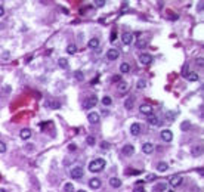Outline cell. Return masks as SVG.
<instances>
[{
  "instance_id": "6da1fadb",
  "label": "cell",
  "mask_w": 204,
  "mask_h": 192,
  "mask_svg": "<svg viewBox=\"0 0 204 192\" xmlns=\"http://www.w3.org/2000/svg\"><path fill=\"white\" fill-rule=\"evenodd\" d=\"M104 167H105V160H102V158H96L89 163V172H92V173H99L104 170Z\"/></svg>"
},
{
  "instance_id": "7a4b0ae2",
  "label": "cell",
  "mask_w": 204,
  "mask_h": 192,
  "mask_svg": "<svg viewBox=\"0 0 204 192\" xmlns=\"http://www.w3.org/2000/svg\"><path fill=\"white\" fill-rule=\"evenodd\" d=\"M182 182H183V177H182V176H179V174H173V176H170V177H169V185H172L173 188L181 186V185H182Z\"/></svg>"
},
{
  "instance_id": "3957f363",
  "label": "cell",
  "mask_w": 204,
  "mask_h": 192,
  "mask_svg": "<svg viewBox=\"0 0 204 192\" xmlns=\"http://www.w3.org/2000/svg\"><path fill=\"white\" fill-rule=\"evenodd\" d=\"M96 102H98V98L95 96V95H92V96H89L86 100H84V104H83V108L84 109H90L92 107H95L96 105Z\"/></svg>"
},
{
  "instance_id": "277c9868",
  "label": "cell",
  "mask_w": 204,
  "mask_h": 192,
  "mask_svg": "<svg viewBox=\"0 0 204 192\" xmlns=\"http://www.w3.org/2000/svg\"><path fill=\"white\" fill-rule=\"evenodd\" d=\"M139 112L149 117L151 114H154V108H152V105H149V104H142L141 107H139Z\"/></svg>"
},
{
  "instance_id": "5b68a950",
  "label": "cell",
  "mask_w": 204,
  "mask_h": 192,
  "mask_svg": "<svg viewBox=\"0 0 204 192\" xmlns=\"http://www.w3.org/2000/svg\"><path fill=\"white\" fill-rule=\"evenodd\" d=\"M70 174H71L73 179H81L83 174H84V170H83V167H73Z\"/></svg>"
},
{
  "instance_id": "8992f818",
  "label": "cell",
  "mask_w": 204,
  "mask_h": 192,
  "mask_svg": "<svg viewBox=\"0 0 204 192\" xmlns=\"http://www.w3.org/2000/svg\"><path fill=\"white\" fill-rule=\"evenodd\" d=\"M121 40H123L124 44H132V43L135 42V34H132V33H124V34L121 36Z\"/></svg>"
},
{
  "instance_id": "52a82bcc",
  "label": "cell",
  "mask_w": 204,
  "mask_h": 192,
  "mask_svg": "<svg viewBox=\"0 0 204 192\" xmlns=\"http://www.w3.org/2000/svg\"><path fill=\"white\" fill-rule=\"evenodd\" d=\"M87 120H89V123H90V124H98L99 120H101V117H99L98 112H89Z\"/></svg>"
},
{
  "instance_id": "ba28073f",
  "label": "cell",
  "mask_w": 204,
  "mask_h": 192,
  "mask_svg": "<svg viewBox=\"0 0 204 192\" xmlns=\"http://www.w3.org/2000/svg\"><path fill=\"white\" fill-rule=\"evenodd\" d=\"M148 123H149L151 126H155V127H157V126H161V120L157 117L155 114H151V115H149V117H148Z\"/></svg>"
},
{
  "instance_id": "9c48e42d",
  "label": "cell",
  "mask_w": 204,
  "mask_h": 192,
  "mask_svg": "<svg viewBox=\"0 0 204 192\" xmlns=\"http://www.w3.org/2000/svg\"><path fill=\"white\" fill-rule=\"evenodd\" d=\"M118 50H116V49H110L108 52H107V59L108 61H116L117 58H118Z\"/></svg>"
},
{
  "instance_id": "30bf717a",
  "label": "cell",
  "mask_w": 204,
  "mask_h": 192,
  "mask_svg": "<svg viewBox=\"0 0 204 192\" xmlns=\"http://www.w3.org/2000/svg\"><path fill=\"white\" fill-rule=\"evenodd\" d=\"M121 152L124 154V155L130 157V155H133V154H135V146L133 145H124L123 149H121Z\"/></svg>"
},
{
  "instance_id": "8fae6325",
  "label": "cell",
  "mask_w": 204,
  "mask_h": 192,
  "mask_svg": "<svg viewBox=\"0 0 204 192\" xmlns=\"http://www.w3.org/2000/svg\"><path fill=\"white\" fill-rule=\"evenodd\" d=\"M161 139L164 140V142H172V139H173L172 130H163L161 132Z\"/></svg>"
},
{
  "instance_id": "7c38bea8",
  "label": "cell",
  "mask_w": 204,
  "mask_h": 192,
  "mask_svg": "<svg viewBox=\"0 0 204 192\" xmlns=\"http://www.w3.org/2000/svg\"><path fill=\"white\" fill-rule=\"evenodd\" d=\"M139 61H141L142 65H149V64L152 62V56L148 55V53H142L141 58H139Z\"/></svg>"
},
{
  "instance_id": "4fadbf2b",
  "label": "cell",
  "mask_w": 204,
  "mask_h": 192,
  "mask_svg": "<svg viewBox=\"0 0 204 192\" xmlns=\"http://www.w3.org/2000/svg\"><path fill=\"white\" fill-rule=\"evenodd\" d=\"M139 133H141V124H139V123H133L130 126V135L132 136H138Z\"/></svg>"
},
{
  "instance_id": "5bb4252c",
  "label": "cell",
  "mask_w": 204,
  "mask_h": 192,
  "mask_svg": "<svg viewBox=\"0 0 204 192\" xmlns=\"http://www.w3.org/2000/svg\"><path fill=\"white\" fill-rule=\"evenodd\" d=\"M127 92H129V84H127L126 81H120L118 83V93L120 95H126Z\"/></svg>"
},
{
  "instance_id": "9a60e30c",
  "label": "cell",
  "mask_w": 204,
  "mask_h": 192,
  "mask_svg": "<svg viewBox=\"0 0 204 192\" xmlns=\"http://www.w3.org/2000/svg\"><path fill=\"white\" fill-rule=\"evenodd\" d=\"M154 143H151V142H145L144 145H142V151L145 152V154H152L154 152Z\"/></svg>"
},
{
  "instance_id": "2e32d148",
  "label": "cell",
  "mask_w": 204,
  "mask_h": 192,
  "mask_svg": "<svg viewBox=\"0 0 204 192\" xmlns=\"http://www.w3.org/2000/svg\"><path fill=\"white\" fill-rule=\"evenodd\" d=\"M19 136H21V139H24V140H28V139L31 137V130L25 127V129H22V130L19 132Z\"/></svg>"
},
{
  "instance_id": "e0dca14e",
  "label": "cell",
  "mask_w": 204,
  "mask_h": 192,
  "mask_svg": "<svg viewBox=\"0 0 204 192\" xmlns=\"http://www.w3.org/2000/svg\"><path fill=\"white\" fill-rule=\"evenodd\" d=\"M101 185H102V182L99 180V179H90V182H89V186H90L92 189H99L101 188Z\"/></svg>"
},
{
  "instance_id": "ac0fdd59",
  "label": "cell",
  "mask_w": 204,
  "mask_h": 192,
  "mask_svg": "<svg viewBox=\"0 0 204 192\" xmlns=\"http://www.w3.org/2000/svg\"><path fill=\"white\" fill-rule=\"evenodd\" d=\"M191 154H192L194 157H198V155H201V154H203V146H200V145H195L194 148H191Z\"/></svg>"
},
{
  "instance_id": "d6986e66",
  "label": "cell",
  "mask_w": 204,
  "mask_h": 192,
  "mask_svg": "<svg viewBox=\"0 0 204 192\" xmlns=\"http://www.w3.org/2000/svg\"><path fill=\"white\" fill-rule=\"evenodd\" d=\"M110 185L112 186V188H120L121 186V180L118 177H111L110 179Z\"/></svg>"
},
{
  "instance_id": "ffe728a7",
  "label": "cell",
  "mask_w": 204,
  "mask_h": 192,
  "mask_svg": "<svg viewBox=\"0 0 204 192\" xmlns=\"http://www.w3.org/2000/svg\"><path fill=\"white\" fill-rule=\"evenodd\" d=\"M166 189H167V183H157L152 191L154 192H164Z\"/></svg>"
},
{
  "instance_id": "44dd1931",
  "label": "cell",
  "mask_w": 204,
  "mask_h": 192,
  "mask_svg": "<svg viewBox=\"0 0 204 192\" xmlns=\"http://www.w3.org/2000/svg\"><path fill=\"white\" fill-rule=\"evenodd\" d=\"M58 64H59V67H61L62 70H68V59H67V58H59Z\"/></svg>"
},
{
  "instance_id": "7402d4cb",
  "label": "cell",
  "mask_w": 204,
  "mask_h": 192,
  "mask_svg": "<svg viewBox=\"0 0 204 192\" xmlns=\"http://www.w3.org/2000/svg\"><path fill=\"white\" fill-rule=\"evenodd\" d=\"M129 71H130V65H129L127 62H123L121 65H120V72H121V74H127Z\"/></svg>"
},
{
  "instance_id": "603a6c76",
  "label": "cell",
  "mask_w": 204,
  "mask_h": 192,
  "mask_svg": "<svg viewBox=\"0 0 204 192\" xmlns=\"http://www.w3.org/2000/svg\"><path fill=\"white\" fill-rule=\"evenodd\" d=\"M133 104H135V99H133V96H132V98H127V99H126V102H124V107H126V109H132V108H133Z\"/></svg>"
},
{
  "instance_id": "cb8c5ba5",
  "label": "cell",
  "mask_w": 204,
  "mask_h": 192,
  "mask_svg": "<svg viewBox=\"0 0 204 192\" xmlns=\"http://www.w3.org/2000/svg\"><path fill=\"white\" fill-rule=\"evenodd\" d=\"M167 169H169V165H167V163H164V161H160L157 164V170L158 172H167Z\"/></svg>"
},
{
  "instance_id": "d4e9b609",
  "label": "cell",
  "mask_w": 204,
  "mask_h": 192,
  "mask_svg": "<svg viewBox=\"0 0 204 192\" xmlns=\"http://www.w3.org/2000/svg\"><path fill=\"white\" fill-rule=\"evenodd\" d=\"M186 80L188 81H197L198 80V74L197 72H188L186 74Z\"/></svg>"
},
{
  "instance_id": "484cf974",
  "label": "cell",
  "mask_w": 204,
  "mask_h": 192,
  "mask_svg": "<svg viewBox=\"0 0 204 192\" xmlns=\"http://www.w3.org/2000/svg\"><path fill=\"white\" fill-rule=\"evenodd\" d=\"M89 47H90V49H98L99 47V38H92V40L90 42H89Z\"/></svg>"
},
{
  "instance_id": "4316f807",
  "label": "cell",
  "mask_w": 204,
  "mask_h": 192,
  "mask_svg": "<svg viewBox=\"0 0 204 192\" xmlns=\"http://www.w3.org/2000/svg\"><path fill=\"white\" fill-rule=\"evenodd\" d=\"M75 52H77V46H75V44H68L67 46V53H70V55H73V53H75Z\"/></svg>"
},
{
  "instance_id": "83f0119b",
  "label": "cell",
  "mask_w": 204,
  "mask_h": 192,
  "mask_svg": "<svg viewBox=\"0 0 204 192\" xmlns=\"http://www.w3.org/2000/svg\"><path fill=\"white\" fill-rule=\"evenodd\" d=\"M47 107H49V108H53V109H56V108H59V107H61V104H59L58 100H50L49 104H47Z\"/></svg>"
},
{
  "instance_id": "f1b7e54d",
  "label": "cell",
  "mask_w": 204,
  "mask_h": 192,
  "mask_svg": "<svg viewBox=\"0 0 204 192\" xmlns=\"http://www.w3.org/2000/svg\"><path fill=\"white\" fill-rule=\"evenodd\" d=\"M102 104H104L105 107H110L112 104V99L110 96H104V98H102Z\"/></svg>"
},
{
  "instance_id": "f546056e",
  "label": "cell",
  "mask_w": 204,
  "mask_h": 192,
  "mask_svg": "<svg viewBox=\"0 0 204 192\" xmlns=\"http://www.w3.org/2000/svg\"><path fill=\"white\" fill-rule=\"evenodd\" d=\"M74 77H75L79 81H83V80H84V74H83L81 71H75V72H74Z\"/></svg>"
},
{
  "instance_id": "4dcf8cb0",
  "label": "cell",
  "mask_w": 204,
  "mask_h": 192,
  "mask_svg": "<svg viewBox=\"0 0 204 192\" xmlns=\"http://www.w3.org/2000/svg\"><path fill=\"white\" fill-rule=\"evenodd\" d=\"M181 129H182L183 132L189 130V129H191V123H189V121H183V123L181 124Z\"/></svg>"
},
{
  "instance_id": "1f68e13d",
  "label": "cell",
  "mask_w": 204,
  "mask_h": 192,
  "mask_svg": "<svg viewBox=\"0 0 204 192\" xmlns=\"http://www.w3.org/2000/svg\"><path fill=\"white\" fill-rule=\"evenodd\" d=\"M86 142H87V145H95L96 143V139H95V136H87L86 137Z\"/></svg>"
},
{
  "instance_id": "d6a6232c",
  "label": "cell",
  "mask_w": 204,
  "mask_h": 192,
  "mask_svg": "<svg viewBox=\"0 0 204 192\" xmlns=\"http://www.w3.org/2000/svg\"><path fill=\"white\" fill-rule=\"evenodd\" d=\"M64 191H65V192H73V191H74V185H73V183H65V186H64Z\"/></svg>"
},
{
  "instance_id": "836d02e7",
  "label": "cell",
  "mask_w": 204,
  "mask_h": 192,
  "mask_svg": "<svg viewBox=\"0 0 204 192\" xmlns=\"http://www.w3.org/2000/svg\"><path fill=\"white\" fill-rule=\"evenodd\" d=\"M126 174H133V176H138V174H141V170H132V169H127V170H126Z\"/></svg>"
},
{
  "instance_id": "e575fe53",
  "label": "cell",
  "mask_w": 204,
  "mask_h": 192,
  "mask_svg": "<svg viewBox=\"0 0 204 192\" xmlns=\"http://www.w3.org/2000/svg\"><path fill=\"white\" fill-rule=\"evenodd\" d=\"M145 87H146V81L144 79H141L138 81V89H145Z\"/></svg>"
},
{
  "instance_id": "d590c367",
  "label": "cell",
  "mask_w": 204,
  "mask_h": 192,
  "mask_svg": "<svg viewBox=\"0 0 204 192\" xmlns=\"http://www.w3.org/2000/svg\"><path fill=\"white\" fill-rule=\"evenodd\" d=\"M105 0H95V6H98V8H102V6H105Z\"/></svg>"
},
{
  "instance_id": "8d00e7d4",
  "label": "cell",
  "mask_w": 204,
  "mask_h": 192,
  "mask_svg": "<svg viewBox=\"0 0 204 192\" xmlns=\"http://www.w3.org/2000/svg\"><path fill=\"white\" fill-rule=\"evenodd\" d=\"M6 152V143L0 140V154H5Z\"/></svg>"
},
{
  "instance_id": "74e56055",
  "label": "cell",
  "mask_w": 204,
  "mask_h": 192,
  "mask_svg": "<svg viewBox=\"0 0 204 192\" xmlns=\"http://www.w3.org/2000/svg\"><path fill=\"white\" fill-rule=\"evenodd\" d=\"M101 148L102 149H108L110 148V143L107 142V140H102V142H101Z\"/></svg>"
},
{
  "instance_id": "f35d334b",
  "label": "cell",
  "mask_w": 204,
  "mask_h": 192,
  "mask_svg": "<svg viewBox=\"0 0 204 192\" xmlns=\"http://www.w3.org/2000/svg\"><path fill=\"white\" fill-rule=\"evenodd\" d=\"M75 149H77V145H75V143H70V145H68V151L74 152Z\"/></svg>"
},
{
  "instance_id": "ab89813d",
  "label": "cell",
  "mask_w": 204,
  "mask_h": 192,
  "mask_svg": "<svg viewBox=\"0 0 204 192\" xmlns=\"http://www.w3.org/2000/svg\"><path fill=\"white\" fill-rule=\"evenodd\" d=\"M136 46H138L139 49H142V47H145V42H144V40H139V42L136 43Z\"/></svg>"
},
{
  "instance_id": "60d3db41",
  "label": "cell",
  "mask_w": 204,
  "mask_h": 192,
  "mask_svg": "<svg viewBox=\"0 0 204 192\" xmlns=\"http://www.w3.org/2000/svg\"><path fill=\"white\" fill-rule=\"evenodd\" d=\"M133 192H145V191H144V186H136L133 189Z\"/></svg>"
},
{
  "instance_id": "b9f144b4",
  "label": "cell",
  "mask_w": 204,
  "mask_h": 192,
  "mask_svg": "<svg viewBox=\"0 0 204 192\" xmlns=\"http://www.w3.org/2000/svg\"><path fill=\"white\" fill-rule=\"evenodd\" d=\"M6 95H9L10 93V86H5V90H3Z\"/></svg>"
},
{
  "instance_id": "7bdbcfd3",
  "label": "cell",
  "mask_w": 204,
  "mask_h": 192,
  "mask_svg": "<svg viewBox=\"0 0 204 192\" xmlns=\"http://www.w3.org/2000/svg\"><path fill=\"white\" fill-rule=\"evenodd\" d=\"M112 80H114V81H121V77H120V75H114Z\"/></svg>"
},
{
  "instance_id": "ee69618b",
  "label": "cell",
  "mask_w": 204,
  "mask_h": 192,
  "mask_svg": "<svg viewBox=\"0 0 204 192\" xmlns=\"http://www.w3.org/2000/svg\"><path fill=\"white\" fill-rule=\"evenodd\" d=\"M197 64H198V67H203V64H204V61H203L201 58H198V59H197Z\"/></svg>"
},
{
  "instance_id": "f6af8a7d",
  "label": "cell",
  "mask_w": 204,
  "mask_h": 192,
  "mask_svg": "<svg viewBox=\"0 0 204 192\" xmlns=\"http://www.w3.org/2000/svg\"><path fill=\"white\" fill-rule=\"evenodd\" d=\"M5 15V9H3V6L0 5V16H3Z\"/></svg>"
},
{
  "instance_id": "bcb514c9",
  "label": "cell",
  "mask_w": 204,
  "mask_h": 192,
  "mask_svg": "<svg viewBox=\"0 0 204 192\" xmlns=\"http://www.w3.org/2000/svg\"><path fill=\"white\" fill-rule=\"evenodd\" d=\"M144 183H145L144 180H138L136 182V186H144Z\"/></svg>"
},
{
  "instance_id": "7dc6e473",
  "label": "cell",
  "mask_w": 204,
  "mask_h": 192,
  "mask_svg": "<svg viewBox=\"0 0 204 192\" xmlns=\"http://www.w3.org/2000/svg\"><path fill=\"white\" fill-rule=\"evenodd\" d=\"M3 59H9V52H5V55H3Z\"/></svg>"
},
{
  "instance_id": "c3c4849f",
  "label": "cell",
  "mask_w": 204,
  "mask_h": 192,
  "mask_svg": "<svg viewBox=\"0 0 204 192\" xmlns=\"http://www.w3.org/2000/svg\"><path fill=\"white\" fill-rule=\"evenodd\" d=\"M201 9H204V3H200L198 5V10H201Z\"/></svg>"
},
{
  "instance_id": "681fc988",
  "label": "cell",
  "mask_w": 204,
  "mask_h": 192,
  "mask_svg": "<svg viewBox=\"0 0 204 192\" xmlns=\"http://www.w3.org/2000/svg\"><path fill=\"white\" fill-rule=\"evenodd\" d=\"M0 192H6V189H0Z\"/></svg>"
},
{
  "instance_id": "f907efd6",
  "label": "cell",
  "mask_w": 204,
  "mask_h": 192,
  "mask_svg": "<svg viewBox=\"0 0 204 192\" xmlns=\"http://www.w3.org/2000/svg\"><path fill=\"white\" fill-rule=\"evenodd\" d=\"M79 192H86V191H79Z\"/></svg>"
},
{
  "instance_id": "816d5d0a",
  "label": "cell",
  "mask_w": 204,
  "mask_h": 192,
  "mask_svg": "<svg viewBox=\"0 0 204 192\" xmlns=\"http://www.w3.org/2000/svg\"><path fill=\"white\" fill-rule=\"evenodd\" d=\"M0 95H2V90H0Z\"/></svg>"
},
{
  "instance_id": "f5cc1de1",
  "label": "cell",
  "mask_w": 204,
  "mask_h": 192,
  "mask_svg": "<svg viewBox=\"0 0 204 192\" xmlns=\"http://www.w3.org/2000/svg\"><path fill=\"white\" fill-rule=\"evenodd\" d=\"M169 192H172V191H169Z\"/></svg>"
}]
</instances>
